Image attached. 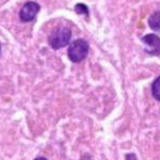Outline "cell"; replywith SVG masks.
I'll use <instances>...</instances> for the list:
<instances>
[{"mask_svg":"<svg viewBox=\"0 0 160 160\" xmlns=\"http://www.w3.org/2000/svg\"><path fill=\"white\" fill-rule=\"evenodd\" d=\"M72 38V31L71 29L66 27H60L55 31L48 38V43L52 49H60V48L65 47L69 43Z\"/></svg>","mask_w":160,"mask_h":160,"instance_id":"cell-1","label":"cell"},{"mask_svg":"<svg viewBox=\"0 0 160 160\" xmlns=\"http://www.w3.org/2000/svg\"><path fill=\"white\" fill-rule=\"evenodd\" d=\"M68 58L74 63H79L87 58L89 52V44L84 40H76L68 47Z\"/></svg>","mask_w":160,"mask_h":160,"instance_id":"cell-2","label":"cell"},{"mask_svg":"<svg viewBox=\"0 0 160 160\" xmlns=\"http://www.w3.org/2000/svg\"><path fill=\"white\" fill-rule=\"evenodd\" d=\"M141 41L144 43V50L146 53L153 56L160 55V38L155 34H146Z\"/></svg>","mask_w":160,"mask_h":160,"instance_id":"cell-3","label":"cell"},{"mask_svg":"<svg viewBox=\"0 0 160 160\" xmlns=\"http://www.w3.org/2000/svg\"><path fill=\"white\" fill-rule=\"evenodd\" d=\"M38 11H40V6H38L37 2L29 1L26 4H24V7L20 9L19 18L24 22H31V20L34 19V17L37 16Z\"/></svg>","mask_w":160,"mask_h":160,"instance_id":"cell-4","label":"cell"},{"mask_svg":"<svg viewBox=\"0 0 160 160\" xmlns=\"http://www.w3.org/2000/svg\"><path fill=\"white\" fill-rule=\"evenodd\" d=\"M148 26L155 31H160V11L154 12L148 17Z\"/></svg>","mask_w":160,"mask_h":160,"instance_id":"cell-5","label":"cell"},{"mask_svg":"<svg viewBox=\"0 0 160 160\" xmlns=\"http://www.w3.org/2000/svg\"><path fill=\"white\" fill-rule=\"evenodd\" d=\"M152 94L155 98L160 102V76L155 79V81L152 84Z\"/></svg>","mask_w":160,"mask_h":160,"instance_id":"cell-6","label":"cell"},{"mask_svg":"<svg viewBox=\"0 0 160 160\" xmlns=\"http://www.w3.org/2000/svg\"><path fill=\"white\" fill-rule=\"evenodd\" d=\"M75 11L77 14H86L87 16H89V9L86 4L83 3H78L75 6Z\"/></svg>","mask_w":160,"mask_h":160,"instance_id":"cell-7","label":"cell"},{"mask_svg":"<svg viewBox=\"0 0 160 160\" xmlns=\"http://www.w3.org/2000/svg\"><path fill=\"white\" fill-rule=\"evenodd\" d=\"M34 160H48V159L45 158V157H38V158H35Z\"/></svg>","mask_w":160,"mask_h":160,"instance_id":"cell-8","label":"cell"},{"mask_svg":"<svg viewBox=\"0 0 160 160\" xmlns=\"http://www.w3.org/2000/svg\"><path fill=\"white\" fill-rule=\"evenodd\" d=\"M0 52H1V45H0Z\"/></svg>","mask_w":160,"mask_h":160,"instance_id":"cell-9","label":"cell"}]
</instances>
